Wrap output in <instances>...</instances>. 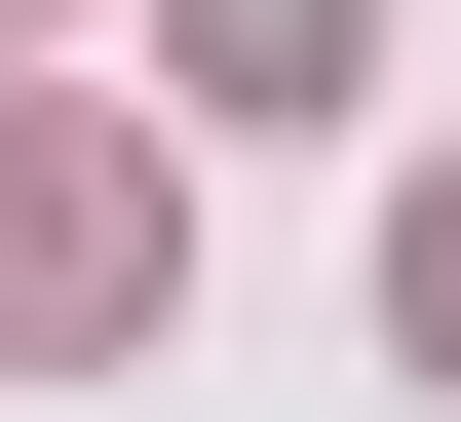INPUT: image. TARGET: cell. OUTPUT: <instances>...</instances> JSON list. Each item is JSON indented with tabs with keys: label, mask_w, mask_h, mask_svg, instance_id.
Masks as SVG:
<instances>
[{
	"label": "cell",
	"mask_w": 461,
	"mask_h": 422,
	"mask_svg": "<svg viewBox=\"0 0 461 422\" xmlns=\"http://www.w3.org/2000/svg\"><path fill=\"white\" fill-rule=\"evenodd\" d=\"M154 308H193V193H154L115 115H0V346H39V384H115Z\"/></svg>",
	"instance_id": "6da1fadb"
},
{
	"label": "cell",
	"mask_w": 461,
	"mask_h": 422,
	"mask_svg": "<svg viewBox=\"0 0 461 422\" xmlns=\"http://www.w3.org/2000/svg\"><path fill=\"white\" fill-rule=\"evenodd\" d=\"M193 77L230 115H346V0H193Z\"/></svg>",
	"instance_id": "7a4b0ae2"
},
{
	"label": "cell",
	"mask_w": 461,
	"mask_h": 422,
	"mask_svg": "<svg viewBox=\"0 0 461 422\" xmlns=\"http://www.w3.org/2000/svg\"><path fill=\"white\" fill-rule=\"evenodd\" d=\"M384 346H423V384H461V193H423V230H384Z\"/></svg>",
	"instance_id": "3957f363"
},
{
	"label": "cell",
	"mask_w": 461,
	"mask_h": 422,
	"mask_svg": "<svg viewBox=\"0 0 461 422\" xmlns=\"http://www.w3.org/2000/svg\"><path fill=\"white\" fill-rule=\"evenodd\" d=\"M0 39H39V0H0Z\"/></svg>",
	"instance_id": "277c9868"
}]
</instances>
